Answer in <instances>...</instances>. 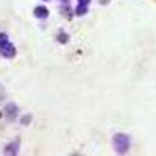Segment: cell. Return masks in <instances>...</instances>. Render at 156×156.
Listing matches in <instances>:
<instances>
[{
    "label": "cell",
    "instance_id": "cell-6",
    "mask_svg": "<svg viewBox=\"0 0 156 156\" xmlns=\"http://www.w3.org/2000/svg\"><path fill=\"white\" fill-rule=\"evenodd\" d=\"M86 11H87V5H78V6H76V9H75V12H76L78 16L86 14Z\"/></svg>",
    "mask_w": 156,
    "mask_h": 156
},
{
    "label": "cell",
    "instance_id": "cell-7",
    "mask_svg": "<svg viewBox=\"0 0 156 156\" xmlns=\"http://www.w3.org/2000/svg\"><path fill=\"white\" fill-rule=\"evenodd\" d=\"M5 42H8V36L5 33H0V45L5 44Z\"/></svg>",
    "mask_w": 156,
    "mask_h": 156
},
{
    "label": "cell",
    "instance_id": "cell-9",
    "mask_svg": "<svg viewBox=\"0 0 156 156\" xmlns=\"http://www.w3.org/2000/svg\"><path fill=\"white\" fill-rule=\"evenodd\" d=\"M90 0H78V5H89Z\"/></svg>",
    "mask_w": 156,
    "mask_h": 156
},
{
    "label": "cell",
    "instance_id": "cell-5",
    "mask_svg": "<svg viewBox=\"0 0 156 156\" xmlns=\"http://www.w3.org/2000/svg\"><path fill=\"white\" fill-rule=\"evenodd\" d=\"M6 111H11V112H6L8 114V119H12V115H17V106L16 105H8L6 106Z\"/></svg>",
    "mask_w": 156,
    "mask_h": 156
},
{
    "label": "cell",
    "instance_id": "cell-2",
    "mask_svg": "<svg viewBox=\"0 0 156 156\" xmlns=\"http://www.w3.org/2000/svg\"><path fill=\"white\" fill-rule=\"evenodd\" d=\"M0 55L5 56V58H12L16 55V47L11 42H5V44L0 45Z\"/></svg>",
    "mask_w": 156,
    "mask_h": 156
},
{
    "label": "cell",
    "instance_id": "cell-1",
    "mask_svg": "<svg viewBox=\"0 0 156 156\" xmlns=\"http://www.w3.org/2000/svg\"><path fill=\"white\" fill-rule=\"evenodd\" d=\"M112 144H114V150H115L117 153H120V154H122V153H126L128 148H129V137H128L126 134L119 133V134L114 136Z\"/></svg>",
    "mask_w": 156,
    "mask_h": 156
},
{
    "label": "cell",
    "instance_id": "cell-3",
    "mask_svg": "<svg viewBox=\"0 0 156 156\" xmlns=\"http://www.w3.org/2000/svg\"><path fill=\"white\" fill-rule=\"evenodd\" d=\"M48 16V9L45 6H36L34 8V17L37 19H45Z\"/></svg>",
    "mask_w": 156,
    "mask_h": 156
},
{
    "label": "cell",
    "instance_id": "cell-8",
    "mask_svg": "<svg viewBox=\"0 0 156 156\" xmlns=\"http://www.w3.org/2000/svg\"><path fill=\"white\" fill-rule=\"evenodd\" d=\"M59 42H67V34H59Z\"/></svg>",
    "mask_w": 156,
    "mask_h": 156
},
{
    "label": "cell",
    "instance_id": "cell-4",
    "mask_svg": "<svg viewBox=\"0 0 156 156\" xmlns=\"http://www.w3.org/2000/svg\"><path fill=\"white\" fill-rule=\"evenodd\" d=\"M17 150H19V139H16V142H11L5 148V154H16Z\"/></svg>",
    "mask_w": 156,
    "mask_h": 156
}]
</instances>
